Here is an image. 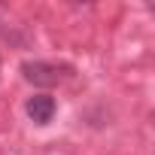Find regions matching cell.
<instances>
[{"label": "cell", "mask_w": 155, "mask_h": 155, "mask_svg": "<svg viewBox=\"0 0 155 155\" xmlns=\"http://www.w3.org/2000/svg\"><path fill=\"white\" fill-rule=\"evenodd\" d=\"M21 73H25L28 82L43 85V88L58 85V79H61V70H58L55 64H46V61H25V64H21Z\"/></svg>", "instance_id": "cell-1"}, {"label": "cell", "mask_w": 155, "mask_h": 155, "mask_svg": "<svg viewBox=\"0 0 155 155\" xmlns=\"http://www.w3.org/2000/svg\"><path fill=\"white\" fill-rule=\"evenodd\" d=\"M25 110H28L31 122H37V125H49L52 116H55V97H49V94H34V97L28 101Z\"/></svg>", "instance_id": "cell-2"}]
</instances>
